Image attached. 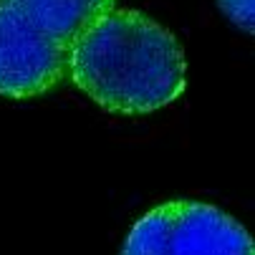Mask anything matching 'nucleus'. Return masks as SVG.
<instances>
[{
    "mask_svg": "<svg viewBox=\"0 0 255 255\" xmlns=\"http://www.w3.org/2000/svg\"><path fill=\"white\" fill-rule=\"evenodd\" d=\"M122 255H255V245L243 223L220 207L172 200L131 225Z\"/></svg>",
    "mask_w": 255,
    "mask_h": 255,
    "instance_id": "3",
    "label": "nucleus"
},
{
    "mask_svg": "<svg viewBox=\"0 0 255 255\" xmlns=\"http://www.w3.org/2000/svg\"><path fill=\"white\" fill-rule=\"evenodd\" d=\"M114 0H0V96L33 99L68 79L79 35Z\"/></svg>",
    "mask_w": 255,
    "mask_h": 255,
    "instance_id": "2",
    "label": "nucleus"
},
{
    "mask_svg": "<svg viewBox=\"0 0 255 255\" xmlns=\"http://www.w3.org/2000/svg\"><path fill=\"white\" fill-rule=\"evenodd\" d=\"M68 79L112 114H152L187 86V61L174 35L129 8H112L74 43Z\"/></svg>",
    "mask_w": 255,
    "mask_h": 255,
    "instance_id": "1",
    "label": "nucleus"
},
{
    "mask_svg": "<svg viewBox=\"0 0 255 255\" xmlns=\"http://www.w3.org/2000/svg\"><path fill=\"white\" fill-rule=\"evenodd\" d=\"M223 15L248 35L255 30V0H217Z\"/></svg>",
    "mask_w": 255,
    "mask_h": 255,
    "instance_id": "4",
    "label": "nucleus"
}]
</instances>
